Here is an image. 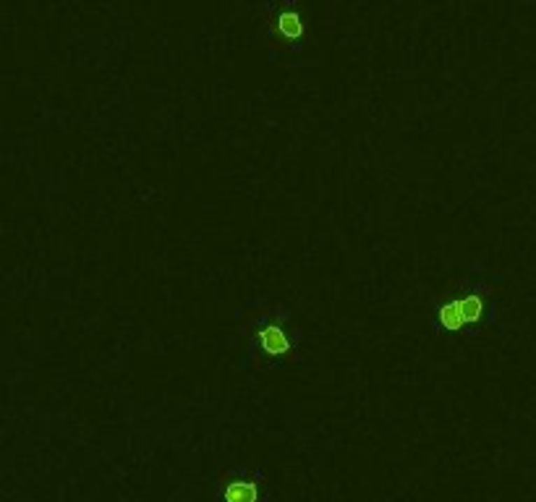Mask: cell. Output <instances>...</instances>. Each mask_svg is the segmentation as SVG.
Instances as JSON below:
<instances>
[{"instance_id": "6da1fadb", "label": "cell", "mask_w": 536, "mask_h": 502, "mask_svg": "<svg viewBox=\"0 0 536 502\" xmlns=\"http://www.w3.org/2000/svg\"><path fill=\"white\" fill-rule=\"evenodd\" d=\"M492 277L474 272L460 280V288L439 298L432 309V322L442 333H468L479 335V330L492 322L495 312V291Z\"/></svg>"}, {"instance_id": "7a4b0ae2", "label": "cell", "mask_w": 536, "mask_h": 502, "mask_svg": "<svg viewBox=\"0 0 536 502\" xmlns=\"http://www.w3.org/2000/svg\"><path fill=\"white\" fill-rule=\"evenodd\" d=\"M298 335L293 319L283 312L267 309L262 314H251L248 322L236 335V345L251 364H267L269 369H283L293 361Z\"/></svg>"}, {"instance_id": "3957f363", "label": "cell", "mask_w": 536, "mask_h": 502, "mask_svg": "<svg viewBox=\"0 0 536 502\" xmlns=\"http://www.w3.org/2000/svg\"><path fill=\"white\" fill-rule=\"evenodd\" d=\"M223 502H262V482L257 473L236 471L223 484Z\"/></svg>"}, {"instance_id": "277c9868", "label": "cell", "mask_w": 536, "mask_h": 502, "mask_svg": "<svg viewBox=\"0 0 536 502\" xmlns=\"http://www.w3.org/2000/svg\"><path fill=\"white\" fill-rule=\"evenodd\" d=\"M275 37L280 40H288V45H301V40L306 37V29H304V19L293 6H283L275 13Z\"/></svg>"}]
</instances>
